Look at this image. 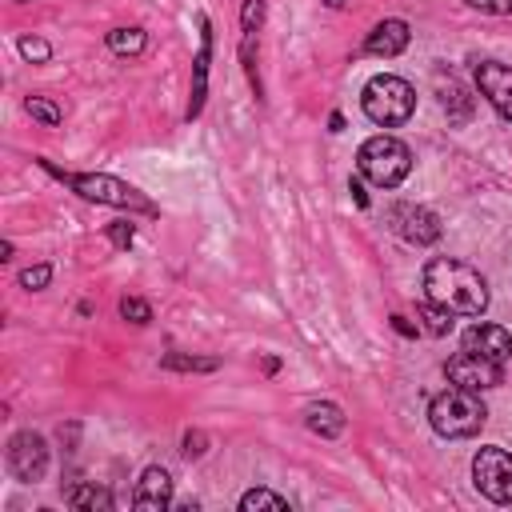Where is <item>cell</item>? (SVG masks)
<instances>
[{
	"label": "cell",
	"mask_w": 512,
	"mask_h": 512,
	"mask_svg": "<svg viewBox=\"0 0 512 512\" xmlns=\"http://www.w3.org/2000/svg\"><path fill=\"white\" fill-rule=\"evenodd\" d=\"M424 296L444 304L452 316H480L488 308V284L484 276L452 256H436L424 264Z\"/></svg>",
	"instance_id": "cell-1"
},
{
	"label": "cell",
	"mask_w": 512,
	"mask_h": 512,
	"mask_svg": "<svg viewBox=\"0 0 512 512\" xmlns=\"http://www.w3.org/2000/svg\"><path fill=\"white\" fill-rule=\"evenodd\" d=\"M484 404H480V396L476 392H468V388H444V392H436L432 396V404H428V424L440 432V436H448V440H464V436H476L480 428H484Z\"/></svg>",
	"instance_id": "cell-2"
},
{
	"label": "cell",
	"mask_w": 512,
	"mask_h": 512,
	"mask_svg": "<svg viewBox=\"0 0 512 512\" xmlns=\"http://www.w3.org/2000/svg\"><path fill=\"white\" fill-rule=\"evenodd\" d=\"M356 168L364 180H372L376 188H396L408 172H412V152L404 140L380 132V136H368L356 152Z\"/></svg>",
	"instance_id": "cell-3"
},
{
	"label": "cell",
	"mask_w": 512,
	"mask_h": 512,
	"mask_svg": "<svg viewBox=\"0 0 512 512\" xmlns=\"http://www.w3.org/2000/svg\"><path fill=\"white\" fill-rule=\"evenodd\" d=\"M360 108H364V116H368L372 124H380V128H400V124L412 116V108H416V92H412V84L400 80V76H372V80L364 84V92H360Z\"/></svg>",
	"instance_id": "cell-4"
},
{
	"label": "cell",
	"mask_w": 512,
	"mask_h": 512,
	"mask_svg": "<svg viewBox=\"0 0 512 512\" xmlns=\"http://www.w3.org/2000/svg\"><path fill=\"white\" fill-rule=\"evenodd\" d=\"M472 480L492 504H512V456L496 444L472 456Z\"/></svg>",
	"instance_id": "cell-5"
},
{
	"label": "cell",
	"mask_w": 512,
	"mask_h": 512,
	"mask_svg": "<svg viewBox=\"0 0 512 512\" xmlns=\"http://www.w3.org/2000/svg\"><path fill=\"white\" fill-rule=\"evenodd\" d=\"M84 200H100V204H116V208H144L152 212V204L124 180H112V176H92V172H80V176H64Z\"/></svg>",
	"instance_id": "cell-6"
},
{
	"label": "cell",
	"mask_w": 512,
	"mask_h": 512,
	"mask_svg": "<svg viewBox=\"0 0 512 512\" xmlns=\"http://www.w3.org/2000/svg\"><path fill=\"white\" fill-rule=\"evenodd\" d=\"M8 468L24 484L40 480L44 468H48V444H44V436L40 432H16L8 440Z\"/></svg>",
	"instance_id": "cell-7"
},
{
	"label": "cell",
	"mask_w": 512,
	"mask_h": 512,
	"mask_svg": "<svg viewBox=\"0 0 512 512\" xmlns=\"http://www.w3.org/2000/svg\"><path fill=\"white\" fill-rule=\"evenodd\" d=\"M448 380L456 388H468V392H488L500 384V364L496 360H484L476 352H456L448 360Z\"/></svg>",
	"instance_id": "cell-8"
},
{
	"label": "cell",
	"mask_w": 512,
	"mask_h": 512,
	"mask_svg": "<svg viewBox=\"0 0 512 512\" xmlns=\"http://www.w3.org/2000/svg\"><path fill=\"white\" fill-rule=\"evenodd\" d=\"M388 224L408 240V244H436L440 240V220L436 212L420 208V204H392L388 208Z\"/></svg>",
	"instance_id": "cell-9"
},
{
	"label": "cell",
	"mask_w": 512,
	"mask_h": 512,
	"mask_svg": "<svg viewBox=\"0 0 512 512\" xmlns=\"http://www.w3.org/2000/svg\"><path fill=\"white\" fill-rule=\"evenodd\" d=\"M476 88H480V96H484L504 120H512V68H508V64H500V60H480V64H476Z\"/></svg>",
	"instance_id": "cell-10"
},
{
	"label": "cell",
	"mask_w": 512,
	"mask_h": 512,
	"mask_svg": "<svg viewBox=\"0 0 512 512\" xmlns=\"http://www.w3.org/2000/svg\"><path fill=\"white\" fill-rule=\"evenodd\" d=\"M464 352H476V356H484V360L504 364V360L512 356V336H508V328H500V324H472V328L464 332Z\"/></svg>",
	"instance_id": "cell-11"
},
{
	"label": "cell",
	"mask_w": 512,
	"mask_h": 512,
	"mask_svg": "<svg viewBox=\"0 0 512 512\" xmlns=\"http://www.w3.org/2000/svg\"><path fill=\"white\" fill-rule=\"evenodd\" d=\"M132 504H136V508H152V512L168 508V504H172V476H168V468H160V464L144 468L140 480H136Z\"/></svg>",
	"instance_id": "cell-12"
},
{
	"label": "cell",
	"mask_w": 512,
	"mask_h": 512,
	"mask_svg": "<svg viewBox=\"0 0 512 512\" xmlns=\"http://www.w3.org/2000/svg\"><path fill=\"white\" fill-rule=\"evenodd\" d=\"M408 40H412V32H408L404 20H380V24L368 32L364 52H372V56H400V52L408 48Z\"/></svg>",
	"instance_id": "cell-13"
},
{
	"label": "cell",
	"mask_w": 512,
	"mask_h": 512,
	"mask_svg": "<svg viewBox=\"0 0 512 512\" xmlns=\"http://www.w3.org/2000/svg\"><path fill=\"white\" fill-rule=\"evenodd\" d=\"M208 56H212V32H208V20H200V56H196V84H192V104H188V116H200V108H204Z\"/></svg>",
	"instance_id": "cell-14"
},
{
	"label": "cell",
	"mask_w": 512,
	"mask_h": 512,
	"mask_svg": "<svg viewBox=\"0 0 512 512\" xmlns=\"http://www.w3.org/2000/svg\"><path fill=\"white\" fill-rule=\"evenodd\" d=\"M304 420H308V428H312L316 436H328V440L344 432V412H340V408H336L332 400L308 404V416H304Z\"/></svg>",
	"instance_id": "cell-15"
},
{
	"label": "cell",
	"mask_w": 512,
	"mask_h": 512,
	"mask_svg": "<svg viewBox=\"0 0 512 512\" xmlns=\"http://www.w3.org/2000/svg\"><path fill=\"white\" fill-rule=\"evenodd\" d=\"M144 44H148V36H144L140 28H112V32H108V48H112L116 56H140Z\"/></svg>",
	"instance_id": "cell-16"
},
{
	"label": "cell",
	"mask_w": 512,
	"mask_h": 512,
	"mask_svg": "<svg viewBox=\"0 0 512 512\" xmlns=\"http://www.w3.org/2000/svg\"><path fill=\"white\" fill-rule=\"evenodd\" d=\"M420 320H424V328H428L432 336L452 332V312H448L444 304H436V300H424V304H420Z\"/></svg>",
	"instance_id": "cell-17"
},
{
	"label": "cell",
	"mask_w": 512,
	"mask_h": 512,
	"mask_svg": "<svg viewBox=\"0 0 512 512\" xmlns=\"http://www.w3.org/2000/svg\"><path fill=\"white\" fill-rule=\"evenodd\" d=\"M72 508H112V496L104 492V488H68V496H64Z\"/></svg>",
	"instance_id": "cell-18"
},
{
	"label": "cell",
	"mask_w": 512,
	"mask_h": 512,
	"mask_svg": "<svg viewBox=\"0 0 512 512\" xmlns=\"http://www.w3.org/2000/svg\"><path fill=\"white\" fill-rule=\"evenodd\" d=\"M240 508H244V512H252V508H276V512H284L288 500L276 496V492H268V488H252V492L240 496Z\"/></svg>",
	"instance_id": "cell-19"
},
{
	"label": "cell",
	"mask_w": 512,
	"mask_h": 512,
	"mask_svg": "<svg viewBox=\"0 0 512 512\" xmlns=\"http://www.w3.org/2000/svg\"><path fill=\"white\" fill-rule=\"evenodd\" d=\"M120 316L132 320V324H148V320H152V308H148L144 300H136V296H124V300H120Z\"/></svg>",
	"instance_id": "cell-20"
},
{
	"label": "cell",
	"mask_w": 512,
	"mask_h": 512,
	"mask_svg": "<svg viewBox=\"0 0 512 512\" xmlns=\"http://www.w3.org/2000/svg\"><path fill=\"white\" fill-rule=\"evenodd\" d=\"M28 112H32L36 120H44L48 128H52V124H60V108H56L52 100H40V96H32V100H28Z\"/></svg>",
	"instance_id": "cell-21"
},
{
	"label": "cell",
	"mask_w": 512,
	"mask_h": 512,
	"mask_svg": "<svg viewBox=\"0 0 512 512\" xmlns=\"http://www.w3.org/2000/svg\"><path fill=\"white\" fill-rule=\"evenodd\" d=\"M48 280H52V268H48V264H36V268L20 272V284H24L28 292H40V288H44Z\"/></svg>",
	"instance_id": "cell-22"
},
{
	"label": "cell",
	"mask_w": 512,
	"mask_h": 512,
	"mask_svg": "<svg viewBox=\"0 0 512 512\" xmlns=\"http://www.w3.org/2000/svg\"><path fill=\"white\" fill-rule=\"evenodd\" d=\"M20 52H24V60H36V64H44V60L52 56V48H48L44 40H36V36H24V40H20Z\"/></svg>",
	"instance_id": "cell-23"
},
{
	"label": "cell",
	"mask_w": 512,
	"mask_h": 512,
	"mask_svg": "<svg viewBox=\"0 0 512 512\" xmlns=\"http://www.w3.org/2000/svg\"><path fill=\"white\" fill-rule=\"evenodd\" d=\"M164 368H188V372L196 368V372H212L216 360H192V356H176V352H172V356H164Z\"/></svg>",
	"instance_id": "cell-24"
},
{
	"label": "cell",
	"mask_w": 512,
	"mask_h": 512,
	"mask_svg": "<svg viewBox=\"0 0 512 512\" xmlns=\"http://www.w3.org/2000/svg\"><path fill=\"white\" fill-rule=\"evenodd\" d=\"M260 16H264V4H260V0H248V4H244V36H256Z\"/></svg>",
	"instance_id": "cell-25"
},
{
	"label": "cell",
	"mask_w": 512,
	"mask_h": 512,
	"mask_svg": "<svg viewBox=\"0 0 512 512\" xmlns=\"http://www.w3.org/2000/svg\"><path fill=\"white\" fill-rule=\"evenodd\" d=\"M132 236H136V228H132V224H124V220H116V224L108 228V240H112L116 248H128V244H132Z\"/></svg>",
	"instance_id": "cell-26"
},
{
	"label": "cell",
	"mask_w": 512,
	"mask_h": 512,
	"mask_svg": "<svg viewBox=\"0 0 512 512\" xmlns=\"http://www.w3.org/2000/svg\"><path fill=\"white\" fill-rule=\"evenodd\" d=\"M472 8H480V12H492V16H508L512 12V0H468Z\"/></svg>",
	"instance_id": "cell-27"
},
{
	"label": "cell",
	"mask_w": 512,
	"mask_h": 512,
	"mask_svg": "<svg viewBox=\"0 0 512 512\" xmlns=\"http://www.w3.org/2000/svg\"><path fill=\"white\" fill-rule=\"evenodd\" d=\"M200 452H204V436H200V432H188V436H184V456L192 460V456H200Z\"/></svg>",
	"instance_id": "cell-28"
},
{
	"label": "cell",
	"mask_w": 512,
	"mask_h": 512,
	"mask_svg": "<svg viewBox=\"0 0 512 512\" xmlns=\"http://www.w3.org/2000/svg\"><path fill=\"white\" fill-rule=\"evenodd\" d=\"M348 192H352V200H356L360 208H368V192H364V184H360V180H352V184H348Z\"/></svg>",
	"instance_id": "cell-29"
},
{
	"label": "cell",
	"mask_w": 512,
	"mask_h": 512,
	"mask_svg": "<svg viewBox=\"0 0 512 512\" xmlns=\"http://www.w3.org/2000/svg\"><path fill=\"white\" fill-rule=\"evenodd\" d=\"M392 328H396L400 336H416V324H408L404 316H392Z\"/></svg>",
	"instance_id": "cell-30"
},
{
	"label": "cell",
	"mask_w": 512,
	"mask_h": 512,
	"mask_svg": "<svg viewBox=\"0 0 512 512\" xmlns=\"http://www.w3.org/2000/svg\"><path fill=\"white\" fill-rule=\"evenodd\" d=\"M324 4H332V8H340V4H344V0H324Z\"/></svg>",
	"instance_id": "cell-31"
},
{
	"label": "cell",
	"mask_w": 512,
	"mask_h": 512,
	"mask_svg": "<svg viewBox=\"0 0 512 512\" xmlns=\"http://www.w3.org/2000/svg\"><path fill=\"white\" fill-rule=\"evenodd\" d=\"M20 4H24V0H20Z\"/></svg>",
	"instance_id": "cell-32"
}]
</instances>
